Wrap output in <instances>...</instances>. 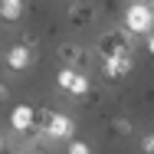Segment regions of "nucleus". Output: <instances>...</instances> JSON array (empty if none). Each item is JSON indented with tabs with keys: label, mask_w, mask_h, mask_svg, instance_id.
<instances>
[{
	"label": "nucleus",
	"mask_w": 154,
	"mask_h": 154,
	"mask_svg": "<svg viewBox=\"0 0 154 154\" xmlns=\"http://www.w3.org/2000/svg\"><path fill=\"white\" fill-rule=\"evenodd\" d=\"M144 49H148V53H154V36H151V33H144Z\"/></svg>",
	"instance_id": "16"
},
{
	"label": "nucleus",
	"mask_w": 154,
	"mask_h": 154,
	"mask_svg": "<svg viewBox=\"0 0 154 154\" xmlns=\"http://www.w3.org/2000/svg\"><path fill=\"white\" fill-rule=\"evenodd\" d=\"M17 154H46V151H39L36 144H26V148H20V151H17Z\"/></svg>",
	"instance_id": "15"
},
{
	"label": "nucleus",
	"mask_w": 154,
	"mask_h": 154,
	"mask_svg": "<svg viewBox=\"0 0 154 154\" xmlns=\"http://www.w3.org/2000/svg\"><path fill=\"white\" fill-rule=\"evenodd\" d=\"M141 154H154V134H144L141 138Z\"/></svg>",
	"instance_id": "13"
},
{
	"label": "nucleus",
	"mask_w": 154,
	"mask_h": 154,
	"mask_svg": "<svg viewBox=\"0 0 154 154\" xmlns=\"http://www.w3.org/2000/svg\"><path fill=\"white\" fill-rule=\"evenodd\" d=\"M131 3H144V0H131Z\"/></svg>",
	"instance_id": "18"
},
{
	"label": "nucleus",
	"mask_w": 154,
	"mask_h": 154,
	"mask_svg": "<svg viewBox=\"0 0 154 154\" xmlns=\"http://www.w3.org/2000/svg\"><path fill=\"white\" fill-rule=\"evenodd\" d=\"M0 17L7 23H17L23 17V0H0Z\"/></svg>",
	"instance_id": "10"
},
{
	"label": "nucleus",
	"mask_w": 154,
	"mask_h": 154,
	"mask_svg": "<svg viewBox=\"0 0 154 154\" xmlns=\"http://www.w3.org/2000/svg\"><path fill=\"white\" fill-rule=\"evenodd\" d=\"M131 69H134V59H131V56H105V59H102V75H105L108 82L128 79Z\"/></svg>",
	"instance_id": "6"
},
{
	"label": "nucleus",
	"mask_w": 154,
	"mask_h": 154,
	"mask_svg": "<svg viewBox=\"0 0 154 154\" xmlns=\"http://www.w3.org/2000/svg\"><path fill=\"white\" fill-rule=\"evenodd\" d=\"M95 53H98L102 59H105V56H131V53H134L131 33H125L122 26L98 33V39H95Z\"/></svg>",
	"instance_id": "1"
},
{
	"label": "nucleus",
	"mask_w": 154,
	"mask_h": 154,
	"mask_svg": "<svg viewBox=\"0 0 154 154\" xmlns=\"http://www.w3.org/2000/svg\"><path fill=\"white\" fill-rule=\"evenodd\" d=\"M89 89H92V79H89V72H72V79H69V89L66 92L75 95V98H82V95H89Z\"/></svg>",
	"instance_id": "9"
},
{
	"label": "nucleus",
	"mask_w": 154,
	"mask_h": 154,
	"mask_svg": "<svg viewBox=\"0 0 154 154\" xmlns=\"http://www.w3.org/2000/svg\"><path fill=\"white\" fill-rule=\"evenodd\" d=\"M118 138H128V134H134V122L128 118V115H118V118H112V125H108Z\"/></svg>",
	"instance_id": "11"
},
{
	"label": "nucleus",
	"mask_w": 154,
	"mask_h": 154,
	"mask_svg": "<svg viewBox=\"0 0 154 154\" xmlns=\"http://www.w3.org/2000/svg\"><path fill=\"white\" fill-rule=\"evenodd\" d=\"M0 53H3V49H0Z\"/></svg>",
	"instance_id": "19"
},
{
	"label": "nucleus",
	"mask_w": 154,
	"mask_h": 154,
	"mask_svg": "<svg viewBox=\"0 0 154 154\" xmlns=\"http://www.w3.org/2000/svg\"><path fill=\"white\" fill-rule=\"evenodd\" d=\"M154 26V10L151 3L144 0V3H128V10H125V33H131V36H144V33H151Z\"/></svg>",
	"instance_id": "2"
},
{
	"label": "nucleus",
	"mask_w": 154,
	"mask_h": 154,
	"mask_svg": "<svg viewBox=\"0 0 154 154\" xmlns=\"http://www.w3.org/2000/svg\"><path fill=\"white\" fill-rule=\"evenodd\" d=\"M7 151V138H3V131H0V154Z\"/></svg>",
	"instance_id": "17"
},
{
	"label": "nucleus",
	"mask_w": 154,
	"mask_h": 154,
	"mask_svg": "<svg viewBox=\"0 0 154 154\" xmlns=\"http://www.w3.org/2000/svg\"><path fill=\"white\" fill-rule=\"evenodd\" d=\"M0 59H3V66L10 72H26V69H33V62H36V49H26V46L17 43L7 53H0Z\"/></svg>",
	"instance_id": "5"
},
{
	"label": "nucleus",
	"mask_w": 154,
	"mask_h": 154,
	"mask_svg": "<svg viewBox=\"0 0 154 154\" xmlns=\"http://www.w3.org/2000/svg\"><path fill=\"white\" fill-rule=\"evenodd\" d=\"M95 17H98V10H95L92 0H72V3L66 7V23H69V26H75V30L92 26Z\"/></svg>",
	"instance_id": "3"
},
{
	"label": "nucleus",
	"mask_w": 154,
	"mask_h": 154,
	"mask_svg": "<svg viewBox=\"0 0 154 154\" xmlns=\"http://www.w3.org/2000/svg\"><path fill=\"white\" fill-rule=\"evenodd\" d=\"M72 131H75V122H72L69 115H62V112H53V118H49V125H46L43 134H46L49 141H69Z\"/></svg>",
	"instance_id": "7"
},
{
	"label": "nucleus",
	"mask_w": 154,
	"mask_h": 154,
	"mask_svg": "<svg viewBox=\"0 0 154 154\" xmlns=\"http://www.w3.org/2000/svg\"><path fill=\"white\" fill-rule=\"evenodd\" d=\"M66 154H92V144H85V141H75V138H69V141H66Z\"/></svg>",
	"instance_id": "12"
},
{
	"label": "nucleus",
	"mask_w": 154,
	"mask_h": 154,
	"mask_svg": "<svg viewBox=\"0 0 154 154\" xmlns=\"http://www.w3.org/2000/svg\"><path fill=\"white\" fill-rule=\"evenodd\" d=\"M7 102H10V85L0 82V105H7Z\"/></svg>",
	"instance_id": "14"
},
{
	"label": "nucleus",
	"mask_w": 154,
	"mask_h": 154,
	"mask_svg": "<svg viewBox=\"0 0 154 154\" xmlns=\"http://www.w3.org/2000/svg\"><path fill=\"white\" fill-rule=\"evenodd\" d=\"M59 66H69V69H79V72H85V66H89V49L82 46V43H59Z\"/></svg>",
	"instance_id": "4"
},
{
	"label": "nucleus",
	"mask_w": 154,
	"mask_h": 154,
	"mask_svg": "<svg viewBox=\"0 0 154 154\" xmlns=\"http://www.w3.org/2000/svg\"><path fill=\"white\" fill-rule=\"evenodd\" d=\"M7 125L17 134H30L33 131V105H13L10 115H7Z\"/></svg>",
	"instance_id": "8"
}]
</instances>
